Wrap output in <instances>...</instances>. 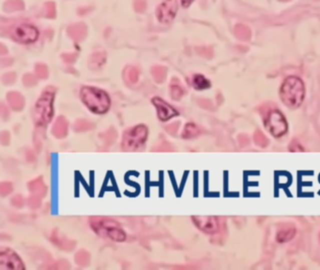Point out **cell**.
I'll list each match as a JSON object with an SVG mask.
<instances>
[{"label":"cell","mask_w":320,"mask_h":270,"mask_svg":"<svg viewBox=\"0 0 320 270\" xmlns=\"http://www.w3.org/2000/svg\"><path fill=\"white\" fill-rule=\"evenodd\" d=\"M296 234V228L293 225H286L283 226L280 230H278L276 240L279 243H285L287 241H290Z\"/></svg>","instance_id":"4fadbf2b"},{"label":"cell","mask_w":320,"mask_h":270,"mask_svg":"<svg viewBox=\"0 0 320 270\" xmlns=\"http://www.w3.org/2000/svg\"><path fill=\"white\" fill-rule=\"evenodd\" d=\"M45 15L47 18H54L56 16V7L53 2H47L45 4Z\"/></svg>","instance_id":"ac0fdd59"},{"label":"cell","mask_w":320,"mask_h":270,"mask_svg":"<svg viewBox=\"0 0 320 270\" xmlns=\"http://www.w3.org/2000/svg\"><path fill=\"white\" fill-rule=\"evenodd\" d=\"M80 96L84 104L94 114H105L110 108V98L104 90L92 86H83Z\"/></svg>","instance_id":"7a4b0ae2"},{"label":"cell","mask_w":320,"mask_h":270,"mask_svg":"<svg viewBox=\"0 0 320 270\" xmlns=\"http://www.w3.org/2000/svg\"><path fill=\"white\" fill-rule=\"evenodd\" d=\"M147 7L145 0H135L134 2V10L137 12H143Z\"/></svg>","instance_id":"ffe728a7"},{"label":"cell","mask_w":320,"mask_h":270,"mask_svg":"<svg viewBox=\"0 0 320 270\" xmlns=\"http://www.w3.org/2000/svg\"><path fill=\"white\" fill-rule=\"evenodd\" d=\"M170 94H171V97L178 100L180 98L182 97L183 95V90L180 88V86L177 84H172L171 86H170Z\"/></svg>","instance_id":"e0dca14e"},{"label":"cell","mask_w":320,"mask_h":270,"mask_svg":"<svg viewBox=\"0 0 320 270\" xmlns=\"http://www.w3.org/2000/svg\"><path fill=\"white\" fill-rule=\"evenodd\" d=\"M137 70L135 68H131V72H130V80L132 82H136L137 80Z\"/></svg>","instance_id":"7402d4cb"},{"label":"cell","mask_w":320,"mask_h":270,"mask_svg":"<svg viewBox=\"0 0 320 270\" xmlns=\"http://www.w3.org/2000/svg\"><path fill=\"white\" fill-rule=\"evenodd\" d=\"M54 91L45 90L39 98L34 110V118L39 126H46L51 120L54 114Z\"/></svg>","instance_id":"5b68a950"},{"label":"cell","mask_w":320,"mask_h":270,"mask_svg":"<svg viewBox=\"0 0 320 270\" xmlns=\"http://www.w3.org/2000/svg\"><path fill=\"white\" fill-rule=\"evenodd\" d=\"M265 127L273 137L279 138L286 134L288 124L282 112L278 110H273L268 112L267 120L265 121Z\"/></svg>","instance_id":"8992f818"},{"label":"cell","mask_w":320,"mask_h":270,"mask_svg":"<svg viewBox=\"0 0 320 270\" xmlns=\"http://www.w3.org/2000/svg\"><path fill=\"white\" fill-rule=\"evenodd\" d=\"M194 0H181V4L184 8H188L193 2Z\"/></svg>","instance_id":"603a6c76"},{"label":"cell","mask_w":320,"mask_h":270,"mask_svg":"<svg viewBox=\"0 0 320 270\" xmlns=\"http://www.w3.org/2000/svg\"><path fill=\"white\" fill-rule=\"evenodd\" d=\"M37 72L40 77H46V67L44 65H39L37 66Z\"/></svg>","instance_id":"44dd1931"},{"label":"cell","mask_w":320,"mask_h":270,"mask_svg":"<svg viewBox=\"0 0 320 270\" xmlns=\"http://www.w3.org/2000/svg\"><path fill=\"white\" fill-rule=\"evenodd\" d=\"M153 74L158 82H162L164 79L165 70L162 67H155L153 68Z\"/></svg>","instance_id":"d6986e66"},{"label":"cell","mask_w":320,"mask_h":270,"mask_svg":"<svg viewBox=\"0 0 320 270\" xmlns=\"http://www.w3.org/2000/svg\"><path fill=\"white\" fill-rule=\"evenodd\" d=\"M210 86L209 80L202 74H195L193 77V86L196 90H208Z\"/></svg>","instance_id":"5bb4252c"},{"label":"cell","mask_w":320,"mask_h":270,"mask_svg":"<svg viewBox=\"0 0 320 270\" xmlns=\"http://www.w3.org/2000/svg\"><path fill=\"white\" fill-rule=\"evenodd\" d=\"M280 96L284 105L292 109L298 108L305 98L304 82L296 76L287 77L281 86Z\"/></svg>","instance_id":"6da1fadb"},{"label":"cell","mask_w":320,"mask_h":270,"mask_svg":"<svg viewBox=\"0 0 320 270\" xmlns=\"http://www.w3.org/2000/svg\"><path fill=\"white\" fill-rule=\"evenodd\" d=\"M192 220L195 226L206 234H215L219 229V222L216 217L210 216H193Z\"/></svg>","instance_id":"8fae6325"},{"label":"cell","mask_w":320,"mask_h":270,"mask_svg":"<svg viewBox=\"0 0 320 270\" xmlns=\"http://www.w3.org/2000/svg\"><path fill=\"white\" fill-rule=\"evenodd\" d=\"M152 104L156 108L157 114H158L159 120H162V121H168L173 118L179 116V112L176 109H174L171 105L168 104L166 102H164V100L161 98H153Z\"/></svg>","instance_id":"30bf717a"},{"label":"cell","mask_w":320,"mask_h":270,"mask_svg":"<svg viewBox=\"0 0 320 270\" xmlns=\"http://www.w3.org/2000/svg\"><path fill=\"white\" fill-rule=\"evenodd\" d=\"M148 134L149 128L144 124H139L128 128L122 137V150L125 151H135L140 148L147 141Z\"/></svg>","instance_id":"277c9868"},{"label":"cell","mask_w":320,"mask_h":270,"mask_svg":"<svg viewBox=\"0 0 320 270\" xmlns=\"http://www.w3.org/2000/svg\"><path fill=\"white\" fill-rule=\"evenodd\" d=\"M67 31L70 37L74 38L76 42H80L87 35V26L83 22H77L71 24L68 28Z\"/></svg>","instance_id":"7c38bea8"},{"label":"cell","mask_w":320,"mask_h":270,"mask_svg":"<svg viewBox=\"0 0 320 270\" xmlns=\"http://www.w3.org/2000/svg\"><path fill=\"white\" fill-rule=\"evenodd\" d=\"M0 49H1V54H5V52H6V49H5V47H4L3 45H1V46H0Z\"/></svg>","instance_id":"cb8c5ba5"},{"label":"cell","mask_w":320,"mask_h":270,"mask_svg":"<svg viewBox=\"0 0 320 270\" xmlns=\"http://www.w3.org/2000/svg\"><path fill=\"white\" fill-rule=\"evenodd\" d=\"M1 270H25L20 257L10 248H2L0 252Z\"/></svg>","instance_id":"52a82bcc"},{"label":"cell","mask_w":320,"mask_h":270,"mask_svg":"<svg viewBox=\"0 0 320 270\" xmlns=\"http://www.w3.org/2000/svg\"><path fill=\"white\" fill-rule=\"evenodd\" d=\"M178 12L177 0H165L157 8V17L162 24L171 22Z\"/></svg>","instance_id":"9c48e42d"},{"label":"cell","mask_w":320,"mask_h":270,"mask_svg":"<svg viewBox=\"0 0 320 270\" xmlns=\"http://www.w3.org/2000/svg\"><path fill=\"white\" fill-rule=\"evenodd\" d=\"M90 224L98 236L110 238L116 242H122L126 240V234L121 229L119 222L105 217H91Z\"/></svg>","instance_id":"3957f363"},{"label":"cell","mask_w":320,"mask_h":270,"mask_svg":"<svg viewBox=\"0 0 320 270\" xmlns=\"http://www.w3.org/2000/svg\"><path fill=\"white\" fill-rule=\"evenodd\" d=\"M199 132H200L199 128L197 127L195 124L188 123L185 125L184 130L182 132V137L185 139H191V138L196 137L197 135L199 134Z\"/></svg>","instance_id":"9a60e30c"},{"label":"cell","mask_w":320,"mask_h":270,"mask_svg":"<svg viewBox=\"0 0 320 270\" xmlns=\"http://www.w3.org/2000/svg\"><path fill=\"white\" fill-rule=\"evenodd\" d=\"M5 10L7 12H16L24 10V2L22 0H8L4 4Z\"/></svg>","instance_id":"2e32d148"},{"label":"cell","mask_w":320,"mask_h":270,"mask_svg":"<svg viewBox=\"0 0 320 270\" xmlns=\"http://www.w3.org/2000/svg\"><path fill=\"white\" fill-rule=\"evenodd\" d=\"M12 36L20 44H31L37 40L39 32L33 26L23 24L13 30Z\"/></svg>","instance_id":"ba28073f"}]
</instances>
